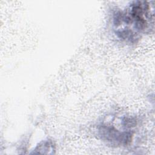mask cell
I'll return each instance as SVG.
<instances>
[{"mask_svg": "<svg viewBox=\"0 0 155 155\" xmlns=\"http://www.w3.org/2000/svg\"><path fill=\"white\" fill-rule=\"evenodd\" d=\"M102 138L115 144H127L131 140L133 134L128 131H120L113 126L102 125L99 130Z\"/></svg>", "mask_w": 155, "mask_h": 155, "instance_id": "cell-2", "label": "cell"}, {"mask_svg": "<svg viewBox=\"0 0 155 155\" xmlns=\"http://www.w3.org/2000/svg\"><path fill=\"white\" fill-rule=\"evenodd\" d=\"M151 2L133 1L125 11L114 14V25L119 37L133 42L140 33L153 25L154 13Z\"/></svg>", "mask_w": 155, "mask_h": 155, "instance_id": "cell-1", "label": "cell"}]
</instances>
